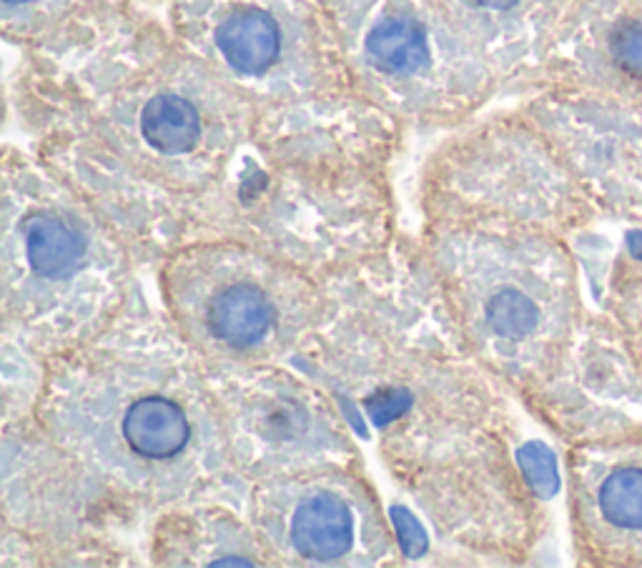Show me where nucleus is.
I'll return each instance as SVG.
<instances>
[{"label": "nucleus", "mask_w": 642, "mask_h": 568, "mask_svg": "<svg viewBox=\"0 0 642 568\" xmlns=\"http://www.w3.org/2000/svg\"><path fill=\"white\" fill-rule=\"evenodd\" d=\"M23 253L35 276H74L81 269L86 238L68 218L56 213H35L23 224Z\"/></svg>", "instance_id": "5"}, {"label": "nucleus", "mask_w": 642, "mask_h": 568, "mask_svg": "<svg viewBox=\"0 0 642 568\" xmlns=\"http://www.w3.org/2000/svg\"><path fill=\"white\" fill-rule=\"evenodd\" d=\"M292 544L309 561H337L354 544V516L337 493H312L292 516Z\"/></svg>", "instance_id": "4"}, {"label": "nucleus", "mask_w": 642, "mask_h": 568, "mask_svg": "<svg viewBox=\"0 0 642 568\" xmlns=\"http://www.w3.org/2000/svg\"><path fill=\"white\" fill-rule=\"evenodd\" d=\"M8 5H15V3H31V0H5Z\"/></svg>", "instance_id": "15"}, {"label": "nucleus", "mask_w": 642, "mask_h": 568, "mask_svg": "<svg viewBox=\"0 0 642 568\" xmlns=\"http://www.w3.org/2000/svg\"><path fill=\"white\" fill-rule=\"evenodd\" d=\"M140 133L158 154L179 156L199 144L201 121L187 98L161 93L151 98L140 113Z\"/></svg>", "instance_id": "7"}, {"label": "nucleus", "mask_w": 642, "mask_h": 568, "mask_svg": "<svg viewBox=\"0 0 642 568\" xmlns=\"http://www.w3.org/2000/svg\"><path fill=\"white\" fill-rule=\"evenodd\" d=\"M204 326L209 336L228 349H257L277 328L279 306L257 281H224L206 296Z\"/></svg>", "instance_id": "2"}, {"label": "nucleus", "mask_w": 642, "mask_h": 568, "mask_svg": "<svg viewBox=\"0 0 642 568\" xmlns=\"http://www.w3.org/2000/svg\"><path fill=\"white\" fill-rule=\"evenodd\" d=\"M367 53L376 68L392 76L417 73L429 58L425 31L402 18H390L376 25L367 35Z\"/></svg>", "instance_id": "8"}, {"label": "nucleus", "mask_w": 642, "mask_h": 568, "mask_svg": "<svg viewBox=\"0 0 642 568\" xmlns=\"http://www.w3.org/2000/svg\"><path fill=\"white\" fill-rule=\"evenodd\" d=\"M394 523H397L402 546L407 556H419L425 552V534H421V526L415 521V516H409L407 511L394 509Z\"/></svg>", "instance_id": "12"}, {"label": "nucleus", "mask_w": 642, "mask_h": 568, "mask_svg": "<svg viewBox=\"0 0 642 568\" xmlns=\"http://www.w3.org/2000/svg\"><path fill=\"white\" fill-rule=\"evenodd\" d=\"M404 406H407V398H402V394H384L367 404L369 413H372L380 423H386L392 421L394 416H399L404 411Z\"/></svg>", "instance_id": "13"}, {"label": "nucleus", "mask_w": 642, "mask_h": 568, "mask_svg": "<svg viewBox=\"0 0 642 568\" xmlns=\"http://www.w3.org/2000/svg\"><path fill=\"white\" fill-rule=\"evenodd\" d=\"M610 56L622 73L642 81V23L622 21L610 33Z\"/></svg>", "instance_id": "10"}, {"label": "nucleus", "mask_w": 642, "mask_h": 568, "mask_svg": "<svg viewBox=\"0 0 642 568\" xmlns=\"http://www.w3.org/2000/svg\"><path fill=\"white\" fill-rule=\"evenodd\" d=\"M191 421L171 396L146 394L131 401L121 413V439L131 454L148 464H169L189 448Z\"/></svg>", "instance_id": "3"}, {"label": "nucleus", "mask_w": 642, "mask_h": 568, "mask_svg": "<svg viewBox=\"0 0 642 568\" xmlns=\"http://www.w3.org/2000/svg\"><path fill=\"white\" fill-rule=\"evenodd\" d=\"M520 464L525 468L527 478H530V484L538 488L540 493L555 491V486H557L555 461H552V456L542 446H538V443L527 446L520 454Z\"/></svg>", "instance_id": "11"}, {"label": "nucleus", "mask_w": 642, "mask_h": 568, "mask_svg": "<svg viewBox=\"0 0 642 568\" xmlns=\"http://www.w3.org/2000/svg\"><path fill=\"white\" fill-rule=\"evenodd\" d=\"M630 236L622 248L620 318L628 353L642 363V230H630Z\"/></svg>", "instance_id": "9"}, {"label": "nucleus", "mask_w": 642, "mask_h": 568, "mask_svg": "<svg viewBox=\"0 0 642 568\" xmlns=\"http://www.w3.org/2000/svg\"><path fill=\"white\" fill-rule=\"evenodd\" d=\"M216 43L234 70L244 76H261L279 56V29L274 18L267 13L241 11L222 23Z\"/></svg>", "instance_id": "6"}, {"label": "nucleus", "mask_w": 642, "mask_h": 568, "mask_svg": "<svg viewBox=\"0 0 642 568\" xmlns=\"http://www.w3.org/2000/svg\"><path fill=\"white\" fill-rule=\"evenodd\" d=\"M477 3L489 8V11H509V8H515L520 0H477Z\"/></svg>", "instance_id": "14"}, {"label": "nucleus", "mask_w": 642, "mask_h": 568, "mask_svg": "<svg viewBox=\"0 0 642 568\" xmlns=\"http://www.w3.org/2000/svg\"><path fill=\"white\" fill-rule=\"evenodd\" d=\"M575 513L597 564L642 566V425L597 439L577 456Z\"/></svg>", "instance_id": "1"}]
</instances>
